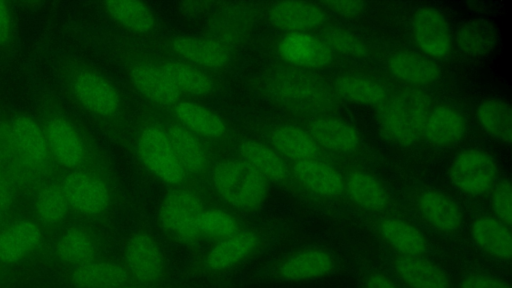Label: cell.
Masks as SVG:
<instances>
[{
	"mask_svg": "<svg viewBox=\"0 0 512 288\" xmlns=\"http://www.w3.org/2000/svg\"><path fill=\"white\" fill-rule=\"evenodd\" d=\"M429 114L428 97L418 90H401L379 105L377 118L383 134L399 145H413L423 136Z\"/></svg>",
	"mask_w": 512,
	"mask_h": 288,
	"instance_id": "obj_1",
	"label": "cell"
},
{
	"mask_svg": "<svg viewBox=\"0 0 512 288\" xmlns=\"http://www.w3.org/2000/svg\"><path fill=\"white\" fill-rule=\"evenodd\" d=\"M212 182L220 198L243 210L260 206L268 193L267 180L244 160L218 163L212 173Z\"/></svg>",
	"mask_w": 512,
	"mask_h": 288,
	"instance_id": "obj_2",
	"label": "cell"
},
{
	"mask_svg": "<svg viewBox=\"0 0 512 288\" xmlns=\"http://www.w3.org/2000/svg\"><path fill=\"white\" fill-rule=\"evenodd\" d=\"M65 83L76 102L90 113L108 117L120 108L121 100L114 86L94 71L74 68L67 71Z\"/></svg>",
	"mask_w": 512,
	"mask_h": 288,
	"instance_id": "obj_3",
	"label": "cell"
},
{
	"mask_svg": "<svg viewBox=\"0 0 512 288\" xmlns=\"http://www.w3.org/2000/svg\"><path fill=\"white\" fill-rule=\"evenodd\" d=\"M203 209L200 197L194 192L173 190L160 205V224L173 238L183 243H193L200 237L198 219Z\"/></svg>",
	"mask_w": 512,
	"mask_h": 288,
	"instance_id": "obj_4",
	"label": "cell"
},
{
	"mask_svg": "<svg viewBox=\"0 0 512 288\" xmlns=\"http://www.w3.org/2000/svg\"><path fill=\"white\" fill-rule=\"evenodd\" d=\"M137 152L144 166L161 181L179 184L184 180L186 172L162 129L146 127L138 138Z\"/></svg>",
	"mask_w": 512,
	"mask_h": 288,
	"instance_id": "obj_5",
	"label": "cell"
},
{
	"mask_svg": "<svg viewBox=\"0 0 512 288\" xmlns=\"http://www.w3.org/2000/svg\"><path fill=\"white\" fill-rule=\"evenodd\" d=\"M496 175L494 159L477 149L459 153L449 168V179L454 187L472 196L488 192L495 184Z\"/></svg>",
	"mask_w": 512,
	"mask_h": 288,
	"instance_id": "obj_6",
	"label": "cell"
},
{
	"mask_svg": "<svg viewBox=\"0 0 512 288\" xmlns=\"http://www.w3.org/2000/svg\"><path fill=\"white\" fill-rule=\"evenodd\" d=\"M337 266L334 255L318 247L304 248L283 258L275 267V276L284 282L315 280L332 274Z\"/></svg>",
	"mask_w": 512,
	"mask_h": 288,
	"instance_id": "obj_7",
	"label": "cell"
},
{
	"mask_svg": "<svg viewBox=\"0 0 512 288\" xmlns=\"http://www.w3.org/2000/svg\"><path fill=\"white\" fill-rule=\"evenodd\" d=\"M61 186L69 206L81 214L97 215L109 205L110 191L106 183L92 173L73 171L64 178Z\"/></svg>",
	"mask_w": 512,
	"mask_h": 288,
	"instance_id": "obj_8",
	"label": "cell"
},
{
	"mask_svg": "<svg viewBox=\"0 0 512 288\" xmlns=\"http://www.w3.org/2000/svg\"><path fill=\"white\" fill-rule=\"evenodd\" d=\"M126 269L142 284H154L164 272L163 252L156 240L146 233L132 235L125 247Z\"/></svg>",
	"mask_w": 512,
	"mask_h": 288,
	"instance_id": "obj_9",
	"label": "cell"
},
{
	"mask_svg": "<svg viewBox=\"0 0 512 288\" xmlns=\"http://www.w3.org/2000/svg\"><path fill=\"white\" fill-rule=\"evenodd\" d=\"M412 36L416 46L427 56L442 58L450 52L452 37L448 22L433 7H422L415 12Z\"/></svg>",
	"mask_w": 512,
	"mask_h": 288,
	"instance_id": "obj_10",
	"label": "cell"
},
{
	"mask_svg": "<svg viewBox=\"0 0 512 288\" xmlns=\"http://www.w3.org/2000/svg\"><path fill=\"white\" fill-rule=\"evenodd\" d=\"M281 57L296 66L320 69L331 64L334 52L323 39L309 33H289L282 38Z\"/></svg>",
	"mask_w": 512,
	"mask_h": 288,
	"instance_id": "obj_11",
	"label": "cell"
},
{
	"mask_svg": "<svg viewBox=\"0 0 512 288\" xmlns=\"http://www.w3.org/2000/svg\"><path fill=\"white\" fill-rule=\"evenodd\" d=\"M48 150L55 161L66 168H76L84 160L85 149L76 128L64 117L51 118L44 129Z\"/></svg>",
	"mask_w": 512,
	"mask_h": 288,
	"instance_id": "obj_12",
	"label": "cell"
},
{
	"mask_svg": "<svg viewBox=\"0 0 512 288\" xmlns=\"http://www.w3.org/2000/svg\"><path fill=\"white\" fill-rule=\"evenodd\" d=\"M391 268L406 288H451L446 272L435 262L420 256H397Z\"/></svg>",
	"mask_w": 512,
	"mask_h": 288,
	"instance_id": "obj_13",
	"label": "cell"
},
{
	"mask_svg": "<svg viewBox=\"0 0 512 288\" xmlns=\"http://www.w3.org/2000/svg\"><path fill=\"white\" fill-rule=\"evenodd\" d=\"M273 26L290 33H306L327 20L325 10L319 5L304 1H280L269 10Z\"/></svg>",
	"mask_w": 512,
	"mask_h": 288,
	"instance_id": "obj_14",
	"label": "cell"
},
{
	"mask_svg": "<svg viewBox=\"0 0 512 288\" xmlns=\"http://www.w3.org/2000/svg\"><path fill=\"white\" fill-rule=\"evenodd\" d=\"M9 128L19 154L38 172L50 156L44 130L26 115L14 117L9 122Z\"/></svg>",
	"mask_w": 512,
	"mask_h": 288,
	"instance_id": "obj_15",
	"label": "cell"
},
{
	"mask_svg": "<svg viewBox=\"0 0 512 288\" xmlns=\"http://www.w3.org/2000/svg\"><path fill=\"white\" fill-rule=\"evenodd\" d=\"M417 209L424 221L439 232L451 234L461 227L463 213L460 206L440 191H423L417 199Z\"/></svg>",
	"mask_w": 512,
	"mask_h": 288,
	"instance_id": "obj_16",
	"label": "cell"
},
{
	"mask_svg": "<svg viewBox=\"0 0 512 288\" xmlns=\"http://www.w3.org/2000/svg\"><path fill=\"white\" fill-rule=\"evenodd\" d=\"M259 246V237L249 230H240L234 235L217 241L205 258L211 271L228 270L249 258Z\"/></svg>",
	"mask_w": 512,
	"mask_h": 288,
	"instance_id": "obj_17",
	"label": "cell"
},
{
	"mask_svg": "<svg viewBox=\"0 0 512 288\" xmlns=\"http://www.w3.org/2000/svg\"><path fill=\"white\" fill-rule=\"evenodd\" d=\"M295 180L309 192L336 197L343 191V177L329 164L313 159L297 161L292 167Z\"/></svg>",
	"mask_w": 512,
	"mask_h": 288,
	"instance_id": "obj_18",
	"label": "cell"
},
{
	"mask_svg": "<svg viewBox=\"0 0 512 288\" xmlns=\"http://www.w3.org/2000/svg\"><path fill=\"white\" fill-rule=\"evenodd\" d=\"M378 233L397 256H420L429 249L428 240L421 230L400 218L382 219L378 224Z\"/></svg>",
	"mask_w": 512,
	"mask_h": 288,
	"instance_id": "obj_19",
	"label": "cell"
},
{
	"mask_svg": "<svg viewBox=\"0 0 512 288\" xmlns=\"http://www.w3.org/2000/svg\"><path fill=\"white\" fill-rule=\"evenodd\" d=\"M474 244L488 256L510 261L512 256V237L510 227L492 216L476 218L470 228Z\"/></svg>",
	"mask_w": 512,
	"mask_h": 288,
	"instance_id": "obj_20",
	"label": "cell"
},
{
	"mask_svg": "<svg viewBox=\"0 0 512 288\" xmlns=\"http://www.w3.org/2000/svg\"><path fill=\"white\" fill-rule=\"evenodd\" d=\"M42 240L38 225L30 220H18L0 231V261L15 263L34 252Z\"/></svg>",
	"mask_w": 512,
	"mask_h": 288,
	"instance_id": "obj_21",
	"label": "cell"
},
{
	"mask_svg": "<svg viewBox=\"0 0 512 288\" xmlns=\"http://www.w3.org/2000/svg\"><path fill=\"white\" fill-rule=\"evenodd\" d=\"M130 77L137 90L153 103L170 106L179 102L181 92L161 66L136 65L131 69Z\"/></svg>",
	"mask_w": 512,
	"mask_h": 288,
	"instance_id": "obj_22",
	"label": "cell"
},
{
	"mask_svg": "<svg viewBox=\"0 0 512 288\" xmlns=\"http://www.w3.org/2000/svg\"><path fill=\"white\" fill-rule=\"evenodd\" d=\"M343 190L355 205L366 211H382L389 203L388 192L382 182L366 171H349L343 178Z\"/></svg>",
	"mask_w": 512,
	"mask_h": 288,
	"instance_id": "obj_23",
	"label": "cell"
},
{
	"mask_svg": "<svg viewBox=\"0 0 512 288\" xmlns=\"http://www.w3.org/2000/svg\"><path fill=\"white\" fill-rule=\"evenodd\" d=\"M388 68L394 77L413 86L432 85L441 75L440 68L432 59L412 51L391 55Z\"/></svg>",
	"mask_w": 512,
	"mask_h": 288,
	"instance_id": "obj_24",
	"label": "cell"
},
{
	"mask_svg": "<svg viewBox=\"0 0 512 288\" xmlns=\"http://www.w3.org/2000/svg\"><path fill=\"white\" fill-rule=\"evenodd\" d=\"M465 131L462 114L453 107L442 105L429 111L423 136L433 145L448 147L459 142Z\"/></svg>",
	"mask_w": 512,
	"mask_h": 288,
	"instance_id": "obj_25",
	"label": "cell"
},
{
	"mask_svg": "<svg viewBox=\"0 0 512 288\" xmlns=\"http://www.w3.org/2000/svg\"><path fill=\"white\" fill-rule=\"evenodd\" d=\"M126 267L113 261L92 260L76 266L70 279L77 288H116L126 284Z\"/></svg>",
	"mask_w": 512,
	"mask_h": 288,
	"instance_id": "obj_26",
	"label": "cell"
},
{
	"mask_svg": "<svg viewBox=\"0 0 512 288\" xmlns=\"http://www.w3.org/2000/svg\"><path fill=\"white\" fill-rule=\"evenodd\" d=\"M309 134L316 144L335 152L353 151L359 144L356 130L345 121L320 117L309 125Z\"/></svg>",
	"mask_w": 512,
	"mask_h": 288,
	"instance_id": "obj_27",
	"label": "cell"
},
{
	"mask_svg": "<svg viewBox=\"0 0 512 288\" xmlns=\"http://www.w3.org/2000/svg\"><path fill=\"white\" fill-rule=\"evenodd\" d=\"M172 48L184 60L205 68L219 69L229 62L223 46L204 38L181 36L174 39Z\"/></svg>",
	"mask_w": 512,
	"mask_h": 288,
	"instance_id": "obj_28",
	"label": "cell"
},
{
	"mask_svg": "<svg viewBox=\"0 0 512 288\" xmlns=\"http://www.w3.org/2000/svg\"><path fill=\"white\" fill-rule=\"evenodd\" d=\"M455 41L462 54L469 57L485 56L497 43V30L485 19H469L459 25Z\"/></svg>",
	"mask_w": 512,
	"mask_h": 288,
	"instance_id": "obj_29",
	"label": "cell"
},
{
	"mask_svg": "<svg viewBox=\"0 0 512 288\" xmlns=\"http://www.w3.org/2000/svg\"><path fill=\"white\" fill-rule=\"evenodd\" d=\"M242 160L252 166L267 181L281 183L288 177V169L278 153L257 141L246 140L240 145Z\"/></svg>",
	"mask_w": 512,
	"mask_h": 288,
	"instance_id": "obj_30",
	"label": "cell"
},
{
	"mask_svg": "<svg viewBox=\"0 0 512 288\" xmlns=\"http://www.w3.org/2000/svg\"><path fill=\"white\" fill-rule=\"evenodd\" d=\"M103 9L115 22L135 33H148L155 26L153 12L141 1H105L103 3Z\"/></svg>",
	"mask_w": 512,
	"mask_h": 288,
	"instance_id": "obj_31",
	"label": "cell"
},
{
	"mask_svg": "<svg viewBox=\"0 0 512 288\" xmlns=\"http://www.w3.org/2000/svg\"><path fill=\"white\" fill-rule=\"evenodd\" d=\"M271 143L276 151L297 161L313 159L318 148L309 133L293 125H281L271 132Z\"/></svg>",
	"mask_w": 512,
	"mask_h": 288,
	"instance_id": "obj_32",
	"label": "cell"
},
{
	"mask_svg": "<svg viewBox=\"0 0 512 288\" xmlns=\"http://www.w3.org/2000/svg\"><path fill=\"white\" fill-rule=\"evenodd\" d=\"M167 135L185 172L199 174L206 169V152L194 133L182 125L173 124Z\"/></svg>",
	"mask_w": 512,
	"mask_h": 288,
	"instance_id": "obj_33",
	"label": "cell"
},
{
	"mask_svg": "<svg viewBox=\"0 0 512 288\" xmlns=\"http://www.w3.org/2000/svg\"><path fill=\"white\" fill-rule=\"evenodd\" d=\"M175 112L181 125L194 134L207 138L221 137L226 126L224 121L210 109L194 102H178Z\"/></svg>",
	"mask_w": 512,
	"mask_h": 288,
	"instance_id": "obj_34",
	"label": "cell"
},
{
	"mask_svg": "<svg viewBox=\"0 0 512 288\" xmlns=\"http://www.w3.org/2000/svg\"><path fill=\"white\" fill-rule=\"evenodd\" d=\"M476 117L491 137L506 144L511 143L512 114L508 102L498 98L486 99L479 104Z\"/></svg>",
	"mask_w": 512,
	"mask_h": 288,
	"instance_id": "obj_35",
	"label": "cell"
},
{
	"mask_svg": "<svg viewBox=\"0 0 512 288\" xmlns=\"http://www.w3.org/2000/svg\"><path fill=\"white\" fill-rule=\"evenodd\" d=\"M334 89L343 99L361 105H380L387 97L380 83L360 75L339 76L334 82Z\"/></svg>",
	"mask_w": 512,
	"mask_h": 288,
	"instance_id": "obj_36",
	"label": "cell"
},
{
	"mask_svg": "<svg viewBox=\"0 0 512 288\" xmlns=\"http://www.w3.org/2000/svg\"><path fill=\"white\" fill-rule=\"evenodd\" d=\"M55 250L62 262L76 267L94 260L96 244L88 231L71 227L60 236Z\"/></svg>",
	"mask_w": 512,
	"mask_h": 288,
	"instance_id": "obj_37",
	"label": "cell"
},
{
	"mask_svg": "<svg viewBox=\"0 0 512 288\" xmlns=\"http://www.w3.org/2000/svg\"><path fill=\"white\" fill-rule=\"evenodd\" d=\"M0 170L10 179L19 184L35 181L38 172L30 167L19 154L9 128V123H0Z\"/></svg>",
	"mask_w": 512,
	"mask_h": 288,
	"instance_id": "obj_38",
	"label": "cell"
},
{
	"mask_svg": "<svg viewBox=\"0 0 512 288\" xmlns=\"http://www.w3.org/2000/svg\"><path fill=\"white\" fill-rule=\"evenodd\" d=\"M161 68L180 92L206 95L213 89L211 79L191 64L167 61L161 65Z\"/></svg>",
	"mask_w": 512,
	"mask_h": 288,
	"instance_id": "obj_39",
	"label": "cell"
},
{
	"mask_svg": "<svg viewBox=\"0 0 512 288\" xmlns=\"http://www.w3.org/2000/svg\"><path fill=\"white\" fill-rule=\"evenodd\" d=\"M69 203L61 185H45L35 199V213L39 221L46 225L61 222L67 212Z\"/></svg>",
	"mask_w": 512,
	"mask_h": 288,
	"instance_id": "obj_40",
	"label": "cell"
},
{
	"mask_svg": "<svg viewBox=\"0 0 512 288\" xmlns=\"http://www.w3.org/2000/svg\"><path fill=\"white\" fill-rule=\"evenodd\" d=\"M240 230L236 219L220 209H203L198 219L199 236L217 241L230 237Z\"/></svg>",
	"mask_w": 512,
	"mask_h": 288,
	"instance_id": "obj_41",
	"label": "cell"
},
{
	"mask_svg": "<svg viewBox=\"0 0 512 288\" xmlns=\"http://www.w3.org/2000/svg\"><path fill=\"white\" fill-rule=\"evenodd\" d=\"M331 50L348 57L360 58L366 55L367 49L361 39L350 31L342 28H328L324 31V39Z\"/></svg>",
	"mask_w": 512,
	"mask_h": 288,
	"instance_id": "obj_42",
	"label": "cell"
},
{
	"mask_svg": "<svg viewBox=\"0 0 512 288\" xmlns=\"http://www.w3.org/2000/svg\"><path fill=\"white\" fill-rule=\"evenodd\" d=\"M491 207L495 217L507 226L512 222V187L508 179L496 183L491 194Z\"/></svg>",
	"mask_w": 512,
	"mask_h": 288,
	"instance_id": "obj_43",
	"label": "cell"
},
{
	"mask_svg": "<svg viewBox=\"0 0 512 288\" xmlns=\"http://www.w3.org/2000/svg\"><path fill=\"white\" fill-rule=\"evenodd\" d=\"M459 288H511L510 284L497 276L488 273H470L459 283Z\"/></svg>",
	"mask_w": 512,
	"mask_h": 288,
	"instance_id": "obj_44",
	"label": "cell"
},
{
	"mask_svg": "<svg viewBox=\"0 0 512 288\" xmlns=\"http://www.w3.org/2000/svg\"><path fill=\"white\" fill-rule=\"evenodd\" d=\"M14 38L13 16L9 5L0 1V50L11 47Z\"/></svg>",
	"mask_w": 512,
	"mask_h": 288,
	"instance_id": "obj_45",
	"label": "cell"
},
{
	"mask_svg": "<svg viewBox=\"0 0 512 288\" xmlns=\"http://www.w3.org/2000/svg\"><path fill=\"white\" fill-rule=\"evenodd\" d=\"M324 5L343 17H354L365 9V3L361 1H328Z\"/></svg>",
	"mask_w": 512,
	"mask_h": 288,
	"instance_id": "obj_46",
	"label": "cell"
},
{
	"mask_svg": "<svg viewBox=\"0 0 512 288\" xmlns=\"http://www.w3.org/2000/svg\"><path fill=\"white\" fill-rule=\"evenodd\" d=\"M363 288H399V286L388 274L372 271L365 276Z\"/></svg>",
	"mask_w": 512,
	"mask_h": 288,
	"instance_id": "obj_47",
	"label": "cell"
},
{
	"mask_svg": "<svg viewBox=\"0 0 512 288\" xmlns=\"http://www.w3.org/2000/svg\"><path fill=\"white\" fill-rule=\"evenodd\" d=\"M116 288H134V287H131V286H128V285L124 284V285H121V286L116 287Z\"/></svg>",
	"mask_w": 512,
	"mask_h": 288,
	"instance_id": "obj_48",
	"label": "cell"
},
{
	"mask_svg": "<svg viewBox=\"0 0 512 288\" xmlns=\"http://www.w3.org/2000/svg\"><path fill=\"white\" fill-rule=\"evenodd\" d=\"M2 213H3V211L0 209V218H1Z\"/></svg>",
	"mask_w": 512,
	"mask_h": 288,
	"instance_id": "obj_49",
	"label": "cell"
}]
</instances>
